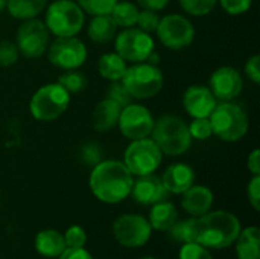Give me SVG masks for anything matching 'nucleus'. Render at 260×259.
I'll return each instance as SVG.
<instances>
[{
    "label": "nucleus",
    "mask_w": 260,
    "mask_h": 259,
    "mask_svg": "<svg viewBox=\"0 0 260 259\" xmlns=\"http://www.w3.org/2000/svg\"><path fill=\"white\" fill-rule=\"evenodd\" d=\"M134 183V176L120 160H101L90 174V189L93 195L107 205L123 202Z\"/></svg>",
    "instance_id": "f257e3e1"
},
{
    "label": "nucleus",
    "mask_w": 260,
    "mask_h": 259,
    "mask_svg": "<svg viewBox=\"0 0 260 259\" xmlns=\"http://www.w3.org/2000/svg\"><path fill=\"white\" fill-rule=\"evenodd\" d=\"M241 232V221L227 211H213L195 217V243L207 249H225L235 244Z\"/></svg>",
    "instance_id": "f03ea898"
},
{
    "label": "nucleus",
    "mask_w": 260,
    "mask_h": 259,
    "mask_svg": "<svg viewBox=\"0 0 260 259\" xmlns=\"http://www.w3.org/2000/svg\"><path fill=\"white\" fill-rule=\"evenodd\" d=\"M151 134L161 154L171 157L184 154L190 148L193 140L190 137L187 124L175 114H163L161 118H158L154 122Z\"/></svg>",
    "instance_id": "7ed1b4c3"
},
{
    "label": "nucleus",
    "mask_w": 260,
    "mask_h": 259,
    "mask_svg": "<svg viewBox=\"0 0 260 259\" xmlns=\"http://www.w3.org/2000/svg\"><path fill=\"white\" fill-rule=\"evenodd\" d=\"M209 121L213 134L225 142L241 140L250 127L248 116L244 108L232 101L216 104L215 110L209 116Z\"/></svg>",
    "instance_id": "20e7f679"
},
{
    "label": "nucleus",
    "mask_w": 260,
    "mask_h": 259,
    "mask_svg": "<svg viewBox=\"0 0 260 259\" xmlns=\"http://www.w3.org/2000/svg\"><path fill=\"white\" fill-rule=\"evenodd\" d=\"M70 104V93L58 82L41 85L30 98L29 111L40 122H50L62 116Z\"/></svg>",
    "instance_id": "39448f33"
},
{
    "label": "nucleus",
    "mask_w": 260,
    "mask_h": 259,
    "mask_svg": "<svg viewBox=\"0 0 260 259\" xmlns=\"http://www.w3.org/2000/svg\"><path fill=\"white\" fill-rule=\"evenodd\" d=\"M85 23V14L75 0H55L46 11L44 24L55 37H75Z\"/></svg>",
    "instance_id": "423d86ee"
},
{
    "label": "nucleus",
    "mask_w": 260,
    "mask_h": 259,
    "mask_svg": "<svg viewBox=\"0 0 260 259\" xmlns=\"http://www.w3.org/2000/svg\"><path fill=\"white\" fill-rule=\"evenodd\" d=\"M120 81L134 99H149L160 93L165 76L155 64L143 61L126 67Z\"/></svg>",
    "instance_id": "0eeeda50"
},
{
    "label": "nucleus",
    "mask_w": 260,
    "mask_h": 259,
    "mask_svg": "<svg viewBox=\"0 0 260 259\" xmlns=\"http://www.w3.org/2000/svg\"><path fill=\"white\" fill-rule=\"evenodd\" d=\"M161 159L163 154L160 148L149 137L131 140V143L128 145L123 154L125 166L129 169L133 176L137 177L155 172L161 165Z\"/></svg>",
    "instance_id": "6e6552de"
},
{
    "label": "nucleus",
    "mask_w": 260,
    "mask_h": 259,
    "mask_svg": "<svg viewBox=\"0 0 260 259\" xmlns=\"http://www.w3.org/2000/svg\"><path fill=\"white\" fill-rule=\"evenodd\" d=\"M160 43L171 50H181L192 44L195 27L192 21L181 14H168L160 18L155 29Z\"/></svg>",
    "instance_id": "1a4fd4ad"
},
{
    "label": "nucleus",
    "mask_w": 260,
    "mask_h": 259,
    "mask_svg": "<svg viewBox=\"0 0 260 259\" xmlns=\"http://www.w3.org/2000/svg\"><path fill=\"white\" fill-rule=\"evenodd\" d=\"M154 40L151 34L139 27H126L114 37L116 52L128 63L148 61L154 52Z\"/></svg>",
    "instance_id": "9d476101"
},
{
    "label": "nucleus",
    "mask_w": 260,
    "mask_h": 259,
    "mask_svg": "<svg viewBox=\"0 0 260 259\" xmlns=\"http://www.w3.org/2000/svg\"><path fill=\"white\" fill-rule=\"evenodd\" d=\"M49 38H50V32L46 27L44 21L38 18H29V20H23V23L18 26L15 35V44L23 56L35 60L40 58L43 53H46L49 47Z\"/></svg>",
    "instance_id": "9b49d317"
},
{
    "label": "nucleus",
    "mask_w": 260,
    "mask_h": 259,
    "mask_svg": "<svg viewBox=\"0 0 260 259\" xmlns=\"http://www.w3.org/2000/svg\"><path fill=\"white\" fill-rule=\"evenodd\" d=\"M47 58L52 66L61 70L79 69L87 60V46L75 37H56L47 47Z\"/></svg>",
    "instance_id": "f8f14e48"
},
{
    "label": "nucleus",
    "mask_w": 260,
    "mask_h": 259,
    "mask_svg": "<svg viewBox=\"0 0 260 259\" xmlns=\"http://www.w3.org/2000/svg\"><path fill=\"white\" fill-rule=\"evenodd\" d=\"M152 227L146 218L137 214H125L120 215L113 223V235L119 241V244L136 249L142 247L151 238Z\"/></svg>",
    "instance_id": "ddd939ff"
},
{
    "label": "nucleus",
    "mask_w": 260,
    "mask_h": 259,
    "mask_svg": "<svg viewBox=\"0 0 260 259\" xmlns=\"http://www.w3.org/2000/svg\"><path fill=\"white\" fill-rule=\"evenodd\" d=\"M154 122L155 121L151 111L145 105L131 102L126 107H122L117 125L123 137L129 140H137L151 136Z\"/></svg>",
    "instance_id": "4468645a"
},
{
    "label": "nucleus",
    "mask_w": 260,
    "mask_h": 259,
    "mask_svg": "<svg viewBox=\"0 0 260 259\" xmlns=\"http://www.w3.org/2000/svg\"><path fill=\"white\" fill-rule=\"evenodd\" d=\"M209 89L216 99L222 102L233 101L242 93L244 79L235 67L222 66L212 73L209 79Z\"/></svg>",
    "instance_id": "2eb2a0df"
},
{
    "label": "nucleus",
    "mask_w": 260,
    "mask_h": 259,
    "mask_svg": "<svg viewBox=\"0 0 260 259\" xmlns=\"http://www.w3.org/2000/svg\"><path fill=\"white\" fill-rule=\"evenodd\" d=\"M216 104L218 99L207 85H190L183 95V108L193 119L209 118Z\"/></svg>",
    "instance_id": "dca6fc26"
},
{
    "label": "nucleus",
    "mask_w": 260,
    "mask_h": 259,
    "mask_svg": "<svg viewBox=\"0 0 260 259\" xmlns=\"http://www.w3.org/2000/svg\"><path fill=\"white\" fill-rule=\"evenodd\" d=\"M134 202L145 205V206H152L158 202L168 200L169 192L166 191L163 182L160 177H157L154 172L146 174V176H139L137 180H134L131 194Z\"/></svg>",
    "instance_id": "f3484780"
},
{
    "label": "nucleus",
    "mask_w": 260,
    "mask_h": 259,
    "mask_svg": "<svg viewBox=\"0 0 260 259\" xmlns=\"http://www.w3.org/2000/svg\"><path fill=\"white\" fill-rule=\"evenodd\" d=\"M181 206L192 217H201L207 214L213 206V192L203 185H192L181 194Z\"/></svg>",
    "instance_id": "a211bd4d"
},
{
    "label": "nucleus",
    "mask_w": 260,
    "mask_h": 259,
    "mask_svg": "<svg viewBox=\"0 0 260 259\" xmlns=\"http://www.w3.org/2000/svg\"><path fill=\"white\" fill-rule=\"evenodd\" d=\"M161 182L169 194L181 195L195 183V171L186 163H174L163 172Z\"/></svg>",
    "instance_id": "6ab92c4d"
},
{
    "label": "nucleus",
    "mask_w": 260,
    "mask_h": 259,
    "mask_svg": "<svg viewBox=\"0 0 260 259\" xmlns=\"http://www.w3.org/2000/svg\"><path fill=\"white\" fill-rule=\"evenodd\" d=\"M120 110H122V107L108 98L99 101L96 104V107L93 108V113H91L93 128L99 133L110 131L111 128H114L117 125Z\"/></svg>",
    "instance_id": "aec40b11"
},
{
    "label": "nucleus",
    "mask_w": 260,
    "mask_h": 259,
    "mask_svg": "<svg viewBox=\"0 0 260 259\" xmlns=\"http://www.w3.org/2000/svg\"><path fill=\"white\" fill-rule=\"evenodd\" d=\"M66 249L64 235L58 231L46 229L37 234L35 237V250L46 258H58Z\"/></svg>",
    "instance_id": "412c9836"
},
{
    "label": "nucleus",
    "mask_w": 260,
    "mask_h": 259,
    "mask_svg": "<svg viewBox=\"0 0 260 259\" xmlns=\"http://www.w3.org/2000/svg\"><path fill=\"white\" fill-rule=\"evenodd\" d=\"M87 34L91 41L99 44H107L114 40L117 34V24L113 21L111 15H93L88 23Z\"/></svg>",
    "instance_id": "4be33fe9"
},
{
    "label": "nucleus",
    "mask_w": 260,
    "mask_h": 259,
    "mask_svg": "<svg viewBox=\"0 0 260 259\" xmlns=\"http://www.w3.org/2000/svg\"><path fill=\"white\" fill-rule=\"evenodd\" d=\"M177 220H178V211H177L175 205L165 200V202H158V203L152 205L148 221L152 229L166 232Z\"/></svg>",
    "instance_id": "5701e85b"
},
{
    "label": "nucleus",
    "mask_w": 260,
    "mask_h": 259,
    "mask_svg": "<svg viewBox=\"0 0 260 259\" xmlns=\"http://www.w3.org/2000/svg\"><path fill=\"white\" fill-rule=\"evenodd\" d=\"M236 243V252H238V259H260L259 243L260 234L259 229L256 226L241 229Z\"/></svg>",
    "instance_id": "b1692460"
},
{
    "label": "nucleus",
    "mask_w": 260,
    "mask_h": 259,
    "mask_svg": "<svg viewBox=\"0 0 260 259\" xmlns=\"http://www.w3.org/2000/svg\"><path fill=\"white\" fill-rule=\"evenodd\" d=\"M47 0H6V9L12 18H37L46 8Z\"/></svg>",
    "instance_id": "393cba45"
},
{
    "label": "nucleus",
    "mask_w": 260,
    "mask_h": 259,
    "mask_svg": "<svg viewBox=\"0 0 260 259\" xmlns=\"http://www.w3.org/2000/svg\"><path fill=\"white\" fill-rule=\"evenodd\" d=\"M126 70V61L117 52L104 53L98 61V72L108 81H120Z\"/></svg>",
    "instance_id": "a878e982"
},
{
    "label": "nucleus",
    "mask_w": 260,
    "mask_h": 259,
    "mask_svg": "<svg viewBox=\"0 0 260 259\" xmlns=\"http://www.w3.org/2000/svg\"><path fill=\"white\" fill-rule=\"evenodd\" d=\"M139 8L136 3L128 2V0H117V3L114 5L113 11L110 12L113 21L117 24V27H134L137 23V17H139Z\"/></svg>",
    "instance_id": "bb28decb"
},
{
    "label": "nucleus",
    "mask_w": 260,
    "mask_h": 259,
    "mask_svg": "<svg viewBox=\"0 0 260 259\" xmlns=\"http://www.w3.org/2000/svg\"><path fill=\"white\" fill-rule=\"evenodd\" d=\"M166 232L174 243H195V217L183 221L177 220Z\"/></svg>",
    "instance_id": "cd10ccee"
},
{
    "label": "nucleus",
    "mask_w": 260,
    "mask_h": 259,
    "mask_svg": "<svg viewBox=\"0 0 260 259\" xmlns=\"http://www.w3.org/2000/svg\"><path fill=\"white\" fill-rule=\"evenodd\" d=\"M87 76L79 72L78 69L73 70H64V73L58 78V84L62 85L70 95L72 93H79L87 87Z\"/></svg>",
    "instance_id": "c85d7f7f"
},
{
    "label": "nucleus",
    "mask_w": 260,
    "mask_h": 259,
    "mask_svg": "<svg viewBox=\"0 0 260 259\" xmlns=\"http://www.w3.org/2000/svg\"><path fill=\"white\" fill-rule=\"evenodd\" d=\"M183 11L193 17H204L213 11L218 0H178Z\"/></svg>",
    "instance_id": "c756f323"
},
{
    "label": "nucleus",
    "mask_w": 260,
    "mask_h": 259,
    "mask_svg": "<svg viewBox=\"0 0 260 259\" xmlns=\"http://www.w3.org/2000/svg\"><path fill=\"white\" fill-rule=\"evenodd\" d=\"M81 9L91 15H108L117 0H75Z\"/></svg>",
    "instance_id": "7c9ffc66"
},
{
    "label": "nucleus",
    "mask_w": 260,
    "mask_h": 259,
    "mask_svg": "<svg viewBox=\"0 0 260 259\" xmlns=\"http://www.w3.org/2000/svg\"><path fill=\"white\" fill-rule=\"evenodd\" d=\"M187 127H189L190 137L195 140H207L213 134L209 118H197Z\"/></svg>",
    "instance_id": "2f4dec72"
},
{
    "label": "nucleus",
    "mask_w": 260,
    "mask_h": 259,
    "mask_svg": "<svg viewBox=\"0 0 260 259\" xmlns=\"http://www.w3.org/2000/svg\"><path fill=\"white\" fill-rule=\"evenodd\" d=\"M107 98L114 101L120 107H126L128 104H131L134 101V98L129 95V92L122 84V81H111L108 92H107Z\"/></svg>",
    "instance_id": "473e14b6"
},
{
    "label": "nucleus",
    "mask_w": 260,
    "mask_h": 259,
    "mask_svg": "<svg viewBox=\"0 0 260 259\" xmlns=\"http://www.w3.org/2000/svg\"><path fill=\"white\" fill-rule=\"evenodd\" d=\"M20 52L17 44L8 40L0 41V67H11L18 61Z\"/></svg>",
    "instance_id": "72a5a7b5"
},
{
    "label": "nucleus",
    "mask_w": 260,
    "mask_h": 259,
    "mask_svg": "<svg viewBox=\"0 0 260 259\" xmlns=\"http://www.w3.org/2000/svg\"><path fill=\"white\" fill-rule=\"evenodd\" d=\"M180 259H213V256L207 247L198 243H187L180 250Z\"/></svg>",
    "instance_id": "f704fd0d"
},
{
    "label": "nucleus",
    "mask_w": 260,
    "mask_h": 259,
    "mask_svg": "<svg viewBox=\"0 0 260 259\" xmlns=\"http://www.w3.org/2000/svg\"><path fill=\"white\" fill-rule=\"evenodd\" d=\"M158 21H160V17L155 11H149V9H143L139 12V17H137V23L136 26L148 34H152L155 32L157 26H158Z\"/></svg>",
    "instance_id": "c9c22d12"
},
{
    "label": "nucleus",
    "mask_w": 260,
    "mask_h": 259,
    "mask_svg": "<svg viewBox=\"0 0 260 259\" xmlns=\"http://www.w3.org/2000/svg\"><path fill=\"white\" fill-rule=\"evenodd\" d=\"M64 241H66V247H73V249H79L84 247L87 243V234L81 226H70L66 231L64 235Z\"/></svg>",
    "instance_id": "e433bc0d"
},
{
    "label": "nucleus",
    "mask_w": 260,
    "mask_h": 259,
    "mask_svg": "<svg viewBox=\"0 0 260 259\" xmlns=\"http://www.w3.org/2000/svg\"><path fill=\"white\" fill-rule=\"evenodd\" d=\"M218 3L229 15H242L250 11L253 0H218Z\"/></svg>",
    "instance_id": "4c0bfd02"
},
{
    "label": "nucleus",
    "mask_w": 260,
    "mask_h": 259,
    "mask_svg": "<svg viewBox=\"0 0 260 259\" xmlns=\"http://www.w3.org/2000/svg\"><path fill=\"white\" fill-rule=\"evenodd\" d=\"M101 157H102V153H101V147L94 142H88L82 147L81 150V159L84 163L87 165H96L101 162Z\"/></svg>",
    "instance_id": "58836bf2"
},
{
    "label": "nucleus",
    "mask_w": 260,
    "mask_h": 259,
    "mask_svg": "<svg viewBox=\"0 0 260 259\" xmlns=\"http://www.w3.org/2000/svg\"><path fill=\"white\" fill-rule=\"evenodd\" d=\"M248 200L254 211H260V176H253L248 183Z\"/></svg>",
    "instance_id": "ea45409f"
},
{
    "label": "nucleus",
    "mask_w": 260,
    "mask_h": 259,
    "mask_svg": "<svg viewBox=\"0 0 260 259\" xmlns=\"http://www.w3.org/2000/svg\"><path fill=\"white\" fill-rule=\"evenodd\" d=\"M245 75L254 82H260V56L259 55H253L251 58L247 60L245 63Z\"/></svg>",
    "instance_id": "a19ab883"
},
{
    "label": "nucleus",
    "mask_w": 260,
    "mask_h": 259,
    "mask_svg": "<svg viewBox=\"0 0 260 259\" xmlns=\"http://www.w3.org/2000/svg\"><path fill=\"white\" fill-rule=\"evenodd\" d=\"M58 259H93V256L84 247H79V249L66 247L64 252L58 256Z\"/></svg>",
    "instance_id": "79ce46f5"
},
{
    "label": "nucleus",
    "mask_w": 260,
    "mask_h": 259,
    "mask_svg": "<svg viewBox=\"0 0 260 259\" xmlns=\"http://www.w3.org/2000/svg\"><path fill=\"white\" fill-rule=\"evenodd\" d=\"M139 6H142L143 9H149V11H161L168 6L169 0H136Z\"/></svg>",
    "instance_id": "37998d69"
},
{
    "label": "nucleus",
    "mask_w": 260,
    "mask_h": 259,
    "mask_svg": "<svg viewBox=\"0 0 260 259\" xmlns=\"http://www.w3.org/2000/svg\"><path fill=\"white\" fill-rule=\"evenodd\" d=\"M247 166L253 176H260V153L259 150H253L247 159Z\"/></svg>",
    "instance_id": "c03bdc74"
},
{
    "label": "nucleus",
    "mask_w": 260,
    "mask_h": 259,
    "mask_svg": "<svg viewBox=\"0 0 260 259\" xmlns=\"http://www.w3.org/2000/svg\"><path fill=\"white\" fill-rule=\"evenodd\" d=\"M3 9H6V0H0V12Z\"/></svg>",
    "instance_id": "a18cd8bd"
},
{
    "label": "nucleus",
    "mask_w": 260,
    "mask_h": 259,
    "mask_svg": "<svg viewBox=\"0 0 260 259\" xmlns=\"http://www.w3.org/2000/svg\"><path fill=\"white\" fill-rule=\"evenodd\" d=\"M142 259H157V258H152V256H145V258Z\"/></svg>",
    "instance_id": "49530a36"
}]
</instances>
